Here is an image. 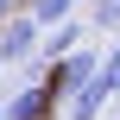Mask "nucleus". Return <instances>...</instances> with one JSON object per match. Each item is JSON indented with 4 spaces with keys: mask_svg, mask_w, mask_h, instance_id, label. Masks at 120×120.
<instances>
[{
    "mask_svg": "<svg viewBox=\"0 0 120 120\" xmlns=\"http://www.w3.org/2000/svg\"><path fill=\"white\" fill-rule=\"evenodd\" d=\"M101 63H108V57H101V51H95V44H82V51H70V57H63V63H57V70H51V89H57V95H70V101H76V95H82V89H89V82H101Z\"/></svg>",
    "mask_w": 120,
    "mask_h": 120,
    "instance_id": "obj_1",
    "label": "nucleus"
},
{
    "mask_svg": "<svg viewBox=\"0 0 120 120\" xmlns=\"http://www.w3.org/2000/svg\"><path fill=\"white\" fill-rule=\"evenodd\" d=\"M38 32H44V25H38L32 13L6 19V25H0V63H32V57L44 51V44H38Z\"/></svg>",
    "mask_w": 120,
    "mask_h": 120,
    "instance_id": "obj_2",
    "label": "nucleus"
},
{
    "mask_svg": "<svg viewBox=\"0 0 120 120\" xmlns=\"http://www.w3.org/2000/svg\"><path fill=\"white\" fill-rule=\"evenodd\" d=\"M51 95H57L51 82H25V89L6 101V120H44L51 114Z\"/></svg>",
    "mask_w": 120,
    "mask_h": 120,
    "instance_id": "obj_3",
    "label": "nucleus"
},
{
    "mask_svg": "<svg viewBox=\"0 0 120 120\" xmlns=\"http://www.w3.org/2000/svg\"><path fill=\"white\" fill-rule=\"evenodd\" d=\"M101 108H108V89H101V82H89V89L70 101V120H101Z\"/></svg>",
    "mask_w": 120,
    "mask_h": 120,
    "instance_id": "obj_4",
    "label": "nucleus"
},
{
    "mask_svg": "<svg viewBox=\"0 0 120 120\" xmlns=\"http://www.w3.org/2000/svg\"><path fill=\"white\" fill-rule=\"evenodd\" d=\"M70 51H82V32H76V25H57V32H51V44H44L38 57H51V63H63Z\"/></svg>",
    "mask_w": 120,
    "mask_h": 120,
    "instance_id": "obj_5",
    "label": "nucleus"
},
{
    "mask_svg": "<svg viewBox=\"0 0 120 120\" xmlns=\"http://www.w3.org/2000/svg\"><path fill=\"white\" fill-rule=\"evenodd\" d=\"M25 13H32L38 25H70V13H76V0H32Z\"/></svg>",
    "mask_w": 120,
    "mask_h": 120,
    "instance_id": "obj_6",
    "label": "nucleus"
},
{
    "mask_svg": "<svg viewBox=\"0 0 120 120\" xmlns=\"http://www.w3.org/2000/svg\"><path fill=\"white\" fill-rule=\"evenodd\" d=\"M101 89H108V95H120V44L108 51V63H101Z\"/></svg>",
    "mask_w": 120,
    "mask_h": 120,
    "instance_id": "obj_7",
    "label": "nucleus"
},
{
    "mask_svg": "<svg viewBox=\"0 0 120 120\" xmlns=\"http://www.w3.org/2000/svg\"><path fill=\"white\" fill-rule=\"evenodd\" d=\"M95 19H101V25H120V0H108V6H95Z\"/></svg>",
    "mask_w": 120,
    "mask_h": 120,
    "instance_id": "obj_8",
    "label": "nucleus"
},
{
    "mask_svg": "<svg viewBox=\"0 0 120 120\" xmlns=\"http://www.w3.org/2000/svg\"><path fill=\"white\" fill-rule=\"evenodd\" d=\"M0 19H19V0H0Z\"/></svg>",
    "mask_w": 120,
    "mask_h": 120,
    "instance_id": "obj_9",
    "label": "nucleus"
},
{
    "mask_svg": "<svg viewBox=\"0 0 120 120\" xmlns=\"http://www.w3.org/2000/svg\"><path fill=\"white\" fill-rule=\"evenodd\" d=\"M0 120H6V101H0Z\"/></svg>",
    "mask_w": 120,
    "mask_h": 120,
    "instance_id": "obj_10",
    "label": "nucleus"
}]
</instances>
